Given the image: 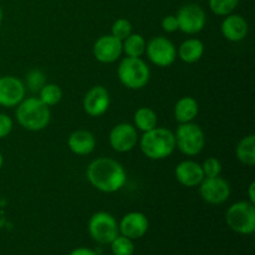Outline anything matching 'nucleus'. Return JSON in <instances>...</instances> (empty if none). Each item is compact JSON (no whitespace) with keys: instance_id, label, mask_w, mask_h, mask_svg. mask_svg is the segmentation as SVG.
Instances as JSON below:
<instances>
[{"instance_id":"5","label":"nucleus","mask_w":255,"mask_h":255,"mask_svg":"<svg viewBox=\"0 0 255 255\" xmlns=\"http://www.w3.org/2000/svg\"><path fill=\"white\" fill-rule=\"evenodd\" d=\"M176 147L186 156H197L201 153L206 144V134L198 125L193 122L179 124L176 133Z\"/></svg>"},{"instance_id":"8","label":"nucleus","mask_w":255,"mask_h":255,"mask_svg":"<svg viewBox=\"0 0 255 255\" xmlns=\"http://www.w3.org/2000/svg\"><path fill=\"white\" fill-rule=\"evenodd\" d=\"M147 57L158 67H168L177 59V49L173 42L164 36L152 37L146 44Z\"/></svg>"},{"instance_id":"15","label":"nucleus","mask_w":255,"mask_h":255,"mask_svg":"<svg viewBox=\"0 0 255 255\" xmlns=\"http://www.w3.org/2000/svg\"><path fill=\"white\" fill-rule=\"evenodd\" d=\"M148 219L141 212H129L122 217L119 224V231L121 236L129 239H139L148 231Z\"/></svg>"},{"instance_id":"31","label":"nucleus","mask_w":255,"mask_h":255,"mask_svg":"<svg viewBox=\"0 0 255 255\" xmlns=\"http://www.w3.org/2000/svg\"><path fill=\"white\" fill-rule=\"evenodd\" d=\"M12 131V120L7 115L0 114V139L5 138Z\"/></svg>"},{"instance_id":"16","label":"nucleus","mask_w":255,"mask_h":255,"mask_svg":"<svg viewBox=\"0 0 255 255\" xmlns=\"http://www.w3.org/2000/svg\"><path fill=\"white\" fill-rule=\"evenodd\" d=\"M174 176L179 184L187 188L198 187L201 182L204 179V173L202 166L194 161H182L177 164L174 169Z\"/></svg>"},{"instance_id":"28","label":"nucleus","mask_w":255,"mask_h":255,"mask_svg":"<svg viewBox=\"0 0 255 255\" xmlns=\"http://www.w3.org/2000/svg\"><path fill=\"white\" fill-rule=\"evenodd\" d=\"M132 34V25L131 22L127 19H117L116 21L112 24L111 27V35H114L115 37H117L119 40L124 41L127 36Z\"/></svg>"},{"instance_id":"35","label":"nucleus","mask_w":255,"mask_h":255,"mask_svg":"<svg viewBox=\"0 0 255 255\" xmlns=\"http://www.w3.org/2000/svg\"><path fill=\"white\" fill-rule=\"evenodd\" d=\"M1 21H2V9L1 6H0V24H1Z\"/></svg>"},{"instance_id":"26","label":"nucleus","mask_w":255,"mask_h":255,"mask_svg":"<svg viewBox=\"0 0 255 255\" xmlns=\"http://www.w3.org/2000/svg\"><path fill=\"white\" fill-rule=\"evenodd\" d=\"M111 251L114 255H133L134 244L132 239L125 236H117L111 242Z\"/></svg>"},{"instance_id":"14","label":"nucleus","mask_w":255,"mask_h":255,"mask_svg":"<svg viewBox=\"0 0 255 255\" xmlns=\"http://www.w3.org/2000/svg\"><path fill=\"white\" fill-rule=\"evenodd\" d=\"M111 99L110 94L104 86H94L86 92L82 101L84 111L91 117H100L105 115L109 110Z\"/></svg>"},{"instance_id":"30","label":"nucleus","mask_w":255,"mask_h":255,"mask_svg":"<svg viewBox=\"0 0 255 255\" xmlns=\"http://www.w3.org/2000/svg\"><path fill=\"white\" fill-rule=\"evenodd\" d=\"M161 26L164 31L169 32V34L178 31L179 26H178V20H177L176 15H167V16H164L163 19H162Z\"/></svg>"},{"instance_id":"19","label":"nucleus","mask_w":255,"mask_h":255,"mask_svg":"<svg viewBox=\"0 0 255 255\" xmlns=\"http://www.w3.org/2000/svg\"><path fill=\"white\" fill-rule=\"evenodd\" d=\"M199 112L198 102L191 96H184L176 102L174 119L178 124H188L197 117Z\"/></svg>"},{"instance_id":"17","label":"nucleus","mask_w":255,"mask_h":255,"mask_svg":"<svg viewBox=\"0 0 255 255\" xmlns=\"http://www.w3.org/2000/svg\"><path fill=\"white\" fill-rule=\"evenodd\" d=\"M222 35L226 40L232 42H239L248 36L249 25L248 21L242 15L229 14L223 20L221 25Z\"/></svg>"},{"instance_id":"24","label":"nucleus","mask_w":255,"mask_h":255,"mask_svg":"<svg viewBox=\"0 0 255 255\" xmlns=\"http://www.w3.org/2000/svg\"><path fill=\"white\" fill-rule=\"evenodd\" d=\"M39 99L46 106H55L62 99L61 87L56 84H45V86L39 91Z\"/></svg>"},{"instance_id":"2","label":"nucleus","mask_w":255,"mask_h":255,"mask_svg":"<svg viewBox=\"0 0 255 255\" xmlns=\"http://www.w3.org/2000/svg\"><path fill=\"white\" fill-rule=\"evenodd\" d=\"M15 116L17 124L25 129L39 132L49 126L51 112L50 107L46 106L39 97H29L17 105Z\"/></svg>"},{"instance_id":"10","label":"nucleus","mask_w":255,"mask_h":255,"mask_svg":"<svg viewBox=\"0 0 255 255\" xmlns=\"http://www.w3.org/2000/svg\"><path fill=\"white\" fill-rule=\"evenodd\" d=\"M198 187L202 199L209 204H222L231 197V186L221 176L204 177Z\"/></svg>"},{"instance_id":"9","label":"nucleus","mask_w":255,"mask_h":255,"mask_svg":"<svg viewBox=\"0 0 255 255\" xmlns=\"http://www.w3.org/2000/svg\"><path fill=\"white\" fill-rule=\"evenodd\" d=\"M176 16L179 30L187 35L198 34L206 26V11L198 4H186L178 10Z\"/></svg>"},{"instance_id":"20","label":"nucleus","mask_w":255,"mask_h":255,"mask_svg":"<svg viewBox=\"0 0 255 255\" xmlns=\"http://www.w3.org/2000/svg\"><path fill=\"white\" fill-rule=\"evenodd\" d=\"M204 54V44L199 39H187L177 50V56L186 64L199 61Z\"/></svg>"},{"instance_id":"3","label":"nucleus","mask_w":255,"mask_h":255,"mask_svg":"<svg viewBox=\"0 0 255 255\" xmlns=\"http://www.w3.org/2000/svg\"><path fill=\"white\" fill-rule=\"evenodd\" d=\"M139 147L147 158L161 161L171 156L176 149L174 133L168 128L154 127L151 131L143 132L139 139Z\"/></svg>"},{"instance_id":"33","label":"nucleus","mask_w":255,"mask_h":255,"mask_svg":"<svg viewBox=\"0 0 255 255\" xmlns=\"http://www.w3.org/2000/svg\"><path fill=\"white\" fill-rule=\"evenodd\" d=\"M255 182H252L248 187V197H249V202L255 204Z\"/></svg>"},{"instance_id":"25","label":"nucleus","mask_w":255,"mask_h":255,"mask_svg":"<svg viewBox=\"0 0 255 255\" xmlns=\"http://www.w3.org/2000/svg\"><path fill=\"white\" fill-rule=\"evenodd\" d=\"M208 4L214 14L219 16H227L233 14L236 7L238 6L239 0H208Z\"/></svg>"},{"instance_id":"4","label":"nucleus","mask_w":255,"mask_h":255,"mask_svg":"<svg viewBox=\"0 0 255 255\" xmlns=\"http://www.w3.org/2000/svg\"><path fill=\"white\" fill-rule=\"evenodd\" d=\"M117 76L126 89L141 90L148 84L151 70L141 57L126 56L117 67Z\"/></svg>"},{"instance_id":"12","label":"nucleus","mask_w":255,"mask_h":255,"mask_svg":"<svg viewBox=\"0 0 255 255\" xmlns=\"http://www.w3.org/2000/svg\"><path fill=\"white\" fill-rule=\"evenodd\" d=\"M26 87L20 79L15 76L0 77V106L16 107L25 99Z\"/></svg>"},{"instance_id":"23","label":"nucleus","mask_w":255,"mask_h":255,"mask_svg":"<svg viewBox=\"0 0 255 255\" xmlns=\"http://www.w3.org/2000/svg\"><path fill=\"white\" fill-rule=\"evenodd\" d=\"M146 44L141 34H131L122 41V52L128 57H141L146 51Z\"/></svg>"},{"instance_id":"1","label":"nucleus","mask_w":255,"mask_h":255,"mask_svg":"<svg viewBox=\"0 0 255 255\" xmlns=\"http://www.w3.org/2000/svg\"><path fill=\"white\" fill-rule=\"evenodd\" d=\"M90 184L102 193H115L124 188L127 176L124 166L116 159L100 157L94 159L86 169Z\"/></svg>"},{"instance_id":"6","label":"nucleus","mask_w":255,"mask_h":255,"mask_svg":"<svg viewBox=\"0 0 255 255\" xmlns=\"http://www.w3.org/2000/svg\"><path fill=\"white\" fill-rule=\"evenodd\" d=\"M229 228L238 234H252L255 231V207L252 202L241 201L232 204L226 213Z\"/></svg>"},{"instance_id":"32","label":"nucleus","mask_w":255,"mask_h":255,"mask_svg":"<svg viewBox=\"0 0 255 255\" xmlns=\"http://www.w3.org/2000/svg\"><path fill=\"white\" fill-rule=\"evenodd\" d=\"M69 255H97L96 252L89 248H76L71 252Z\"/></svg>"},{"instance_id":"22","label":"nucleus","mask_w":255,"mask_h":255,"mask_svg":"<svg viewBox=\"0 0 255 255\" xmlns=\"http://www.w3.org/2000/svg\"><path fill=\"white\" fill-rule=\"evenodd\" d=\"M134 127L142 132H147L157 127V114L151 107H139L133 116Z\"/></svg>"},{"instance_id":"27","label":"nucleus","mask_w":255,"mask_h":255,"mask_svg":"<svg viewBox=\"0 0 255 255\" xmlns=\"http://www.w3.org/2000/svg\"><path fill=\"white\" fill-rule=\"evenodd\" d=\"M45 84H47L46 75L41 70L34 69L27 72L25 87H27L31 92H39L45 86Z\"/></svg>"},{"instance_id":"29","label":"nucleus","mask_w":255,"mask_h":255,"mask_svg":"<svg viewBox=\"0 0 255 255\" xmlns=\"http://www.w3.org/2000/svg\"><path fill=\"white\" fill-rule=\"evenodd\" d=\"M202 169H203L204 177H218L221 176L222 172V163L218 158L216 157H209L203 164H201Z\"/></svg>"},{"instance_id":"11","label":"nucleus","mask_w":255,"mask_h":255,"mask_svg":"<svg viewBox=\"0 0 255 255\" xmlns=\"http://www.w3.org/2000/svg\"><path fill=\"white\" fill-rule=\"evenodd\" d=\"M137 128L131 124H119L111 129L109 136L112 149L119 153H126L132 151L138 143Z\"/></svg>"},{"instance_id":"34","label":"nucleus","mask_w":255,"mask_h":255,"mask_svg":"<svg viewBox=\"0 0 255 255\" xmlns=\"http://www.w3.org/2000/svg\"><path fill=\"white\" fill-rule=\"evenodd\" d=\"M2 164H4V157H2V154L0 153V169H1Z\"/></svg>"},{"instance_id":"7","label":"nucleus","mask_w":255,"mask_h":255,"mask_svg":"<svg viewBox=\"0 0 255 255\" xmlns=\"http://www.w3.org/2000/svg\"><path fill=\"white\" fill-rule=\"evenodd\" d=\"M89 233L100 244H111L120 234L119 223L112 214L97 212L89 221Z\"/></svg>"},{"instance_id":"13","label":"nucleus","mask_w":255,"mask_h":255,"mask_svg":"<svg viewBox=\"0 0 255 255\" xmlns=\"http://www.w3.org/2000/svg\"><path fill=\"white\" fill-rule=\"evenodd\" d=\"M92 52L95 59L101 64H114L124 54L122 41L111 34L104 35L96 40Z\"/></svg>"},{"instance_id":"21","label":"nucleus","mask_w":255,"mask_h":255,"mask_svg":"<svg viewBox=\"0 0 255 255\" xmlns=\"http://www.w3.org/2000/svg\"><path fill=\"white\" fill-rule=\"evenodd\" d=\"M237 158L239 162L248 167H253L255 164V136L248 134L239 141L236 148Z\"/></svg>"},{"instance_id":"18","label":"nucleus","mask_w":255,"mask_h":255,"mask_svg":"<svg viewBox=\"0 0 255 255\" xmlns=\"http://www.w3.org/2000/svg\"><path fill=\"white\" fill-rule=\"evenodd\" d=\"M67 146H69L70 151L76 156H87L94 152L95 147H96V138L90 131L77 129L69 136Z\"/></svg>"}]
</instances>
